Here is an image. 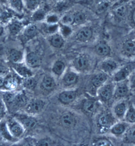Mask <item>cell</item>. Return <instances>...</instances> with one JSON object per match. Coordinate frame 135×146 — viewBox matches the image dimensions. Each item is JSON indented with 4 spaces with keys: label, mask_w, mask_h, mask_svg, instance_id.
<instances>
[{
    "label": "cell",
    "mask_w": 135,
    "mask_h": 146,
    "mask_svg": "<svg viewBox=\"0 0 135 146\" xmlns=\"http://www.w3.org/2000/svg\"><path fill=\"white\" fill-rule=\"evenodd\" d=\"M126 137L130 141L135 142V127L130 129L128 131Z\"/></svg>",
    "instance_id": "obj_38"
},
{
    "label": "cell",
    "mask_w": 135,
    "mask_h": 146,
    "mask_svg": "<svg viewBox=\"0 0 135 146\" xmlns=\"http://www.w3.org/2000/svg\"><path fill=\"white\" fill-rule=\"evenodd\" d=\"M7 0H0V1L3 2V3H5L6 1Z\"/></svg>",
    "instance_id": "obj_53"
},
{
    "label": "cell",
    "mask_w": 135,
    "mask_h": 146,
    "mask_svg": "<svg viewBox=\"0 0 135 146\" xmlns=\"http://www.w3.org/2000/svg\"><path fill=\"white\" fill-rule=\"evenodd\" d=\"M54 142L53 141L49 138L42 139L39 140L36 142V145L37 146H51L53 145Z\"/></svg>",
    "instance_id": "obj_32"
},
{
    "label": "cell",
    "mask_w": 135,
    "mask_h": 146,
    "mask_svg": "<svg viewBox=\"0 0 135 146\" xmlns=\"http://www.w3.org/2000/svg\"><path fill=\"white\" fill-rule=\"evenodd\" d=\"M129 1L130 0H118L117 3V6L124 5Z\"/></svg>",
    "instance_id": "obj_46"
},
{
    "label": "cell",
    "mask_w": 135,
    "mask_h": 146,
    "mask_svg": "<svg viewBox=\"0 0 135 146\" xmlns=\"http://www.w3.org/2000/svg\"><path fill=\"white\" fill-rule=\"evenodd\" d=\"M95 50L97 54L101 56H107L110 52V47L108 45L103 42L98 44L95 47Z\"/></svg>",
    "instance_id": "obj_14"
},
{
    "label": "cell",
    "mask_w": 135,
    "mask_h": 146,
    "mask_svg": "<svg viewBox=\"0 0 135 146\" xmlns=\"http://www.w3.org/2000/svg\"><path fill=\"white\" fill-rule=\"evenodd\" d=\"M78 93L76 91L73 90H66L59 94L58 99L61 104L68 105L72 104L76 100Z\"/></svg>",
    "instance_id": "obj_2"
},
{
    "label": "cell",
    "mask_w": 135,
    "mask_h": 146,
    "mask_svg": "<svg viewBox=\"0 0 135 146\" xmlns=\"http://www.w3.org/2000/svg\"><path fill=\"white\" fill-rule=\"evenodd\" d=\"M15 69L19 75L25 78L32 76V72L30 69L25 66L17 65L15 67Z\"/></svg>",
    "instance_id": "obj_19"
},
{
    "label": "cell",
    "mask_w": 135,
    "mask_h": 146,
    "mask_svg": "<svg viewBox=\"0 0 135 146\" xmlns=\"http://www.w3.org/2000/svg\"><path fill=\"white\" fill-rule=\"evenodd\" d=\"M18 84V80L15 78L9 77L5 80L4 86L7 88L14 89L16 88Z\"/></svg>",
    "instance_id": "obj_24"
},
{
    "label": "cell",
    "mask_w": 135,
    "mask_h": 146,
    "mask_svg": "<svg viewBox=\"0 0 135 146\" xmlns=\"http://www.w3.org/2000/svg\"><path fill=\"white\" fill-rule=\"evenodd\" d=\"M10 1L13 9L18 11H21L22 7L21 0H11Z\"/></svg>",
    "instance_id": "obj_35"
},
{
    "label": "cell",
    "mask_w": 135,
    "mask_h": 146,
    "mask_svg": "<svg viewBox=\"0 0 135 146\" xmlns=\"http://www.w3.org/2000/svg\"><path fill=\"white\" fill-rule=\"evenodd\" d=\"M60 125L67 129H72L77 123L76 116L70 111H65L61 114L59 119Z\"/></svg>",
    "instance_id": "obj_1"
},
{
    "label": "cell",
    "mask_w": 135,
    "mask_h": 146,
    "mask_svg": "<svg viewBox=\"0 0 135 146\" xmlns=\"http://www.w3.org/2000/svg\"><path fill=\"white\" fill-rule=\"evenodd\" d=\"M78 80V76L76 73L72 71L66 72L63 76V85L67 88H70L75 85Z\"/></svg>",
    "instance_id": "obj_4"
},
{
    "label": "cell",
    "mask_w": 135,
    "mask_h": 146,
    "mask_svg": "<svg viewBox=\"0 0 135 146\" xmlns=\"http://www.w3.org/2000/svg\"><path fill=\"white\" fill-rule=\"evenodd\" d=\"M8 72V69L4 66L0 65V77H3L5 76Z\"/></svg>",
    "instance_id": "obj_43"
},
{
    "label": "cell",
    "mask_w": 135,
    "mask_h": 146,
    "mask_svg": "<svg viewBox=\"0 0 135 146\" xmlns=\"http://www.w3.org/2000/svg\"><path fill=\"white\" fill-rule=\"evenodd\" d=\"M57 21V18L55 16H49V18H48V21L49 22H51V23H53V22H55L56 21Z\"/></svg>",
    "instance_id": "obj_45"
},
{
    "label": "cell",
    "mask_w": 135,
    "mask_h": 146,
    "mask_svg": "<svg viewBox=\"0 0 135 146\" xmlns=\"http://www.w3.org/2000/svg\"><path fill=\"white\" fill-rule=\"evenodd\" d=\"M1 12L0 11V16H1Z\"/></svg>",
    "instance_id": "obj_54"
},
{
    "label": "cell",
    "mask_w": 135,
    "mask_h": 146,
    "mask_svg": "<svg viewBox=\"0 0 135 146\" xmlns=\"http://www.w3.org/2000/svg\"><path fill=\"white\" fill-rule=\"evenodd\" d=\"M93 145L94 146H112L111 143L108 140L105 139H99L94 142Z\"/></svg>",
    "instance_id": "obj_33"
},
{
    "label": "cell",
    "mask_w": 135,
    "mask_h": 146,
    "mask_svg": "<svg viewBox=\"0 0 135 146\" xmlns=\"http://www.w3.org/2000/svg\"><path fill=\"white\" fill-rule=\"evenodd\" d=\"M124 130V127L122 124H117L115 125L111 129L113 133L116 134H120L122 133Z\"/></svg>",
    "instance_id": "obj_37"
},
{
    "label": "cell",
    "mask_w": 135,
    "mask_h": 146,
    "mask_svg": "<svg viewBox=\"0 0 135 146\" xmlns=\"http://www.w3.org/2000/svg\"><path fill=\"white\" fill-rule=\"evenodd\" d=\"M127 92V87L125 84L121 85L117 89V94L119 96H124L126 94Z\"/></svg>",
    "instance_id": "obj_34"
},
{
    "label": "cell",
    "mask_w": 135,
    "mask_h": 146,
    "mask_svg": "<svg viewBox=\"0 0 135 146\" xmlns=\"http://www.w3.org/2000/svg\"><path fill=\"white\" fill-rule=\"evenodd\" d=\"M56 86V83L53 78L48 76L43 78L40 84L41 89L49 92L52 91Z\"/></svg>",
    "instance_id": "obj_8"
},
{
    "label": "cell",
    "mask_w": 135,
    "mask_h": 146,
    "mask_svg": "<svg viewBox=\"0 0 135 146\" xmlns=\"http://www.w3.org/2000/svg\"><path fill=\"white\" fill-rule=\"evenodd\" d=\"M132 83L134 86H135V74H134V76L132 78Z\"/></svg>",
    "instance_id": "obj_48"
},
{
    "label": "cell",
    "mask_w": 135,
    "mask_h": 146,
    "mask_svg": "<svg viewBox=\"0 0 135 146\" xmlns=\"http://www.w3.org/2000/svg\"><path fill=\"white\" fill-rule=\"evenodd\" d=\"M107 76L105 73L100 72L93 76L91 80V84L95 88H99L106 82Z\"/></svg>",
    "instance_id": "obj_12"
},
{
    "label": "cell",
    "mask_w": 135,
    "mask_h": 146,
    "mask_svg": "<svg viewBox=\"0 0 135 146\" xmlns=\"http://www.w3.org/2000/svg\"><path fill=\"white\" fill-rule=\"evenodd\" d=\"M134 2L135 3V0H133Z\"/></svg>",
    "instance_id": "obj_55"
},
{
    "label": "cell",
    "mask_w": 135,
    "mask_h": 146,
    "mask_svg": "<svg viewBox=\"0 0 135 146\" xmlns=\"http://www.w3.org/2000/svg\"><path fill=\"white\" fill-rule=\"evenodd\" d=\"M74 23L76 24H82L85 22L86 19L85 14L82 12H78L74 15Z\"/></svg>",
    "instance_id": "obj_28"
},
{
    "label": "cell",
    "mask_w": 135,
    "mask_h": 146,
    "mask_svg": "<svg viewBox=\"0 0 135 146\" xmlns=\"http://www.w3.org/2000/svg\"><path fill=\"white\" fill-rule=\"evenodd\" d=\"M125 111V106L124 104H121L117 105L115 108L116 114L118 115H121L124 113Z\"/></svg>",
    "instance_id": "obj_40"
},
{
    "label": "cell",
    "mask_w": 135,
    "mask_h": 146,
    "mask_svg": "<svg viewBox=\"0 0 135 146\" xmlns=\"http://www.w3.org/2000/svg\"><path fill=\"white\" fill-rule=\"evenodd\" d=\"M36 27L34 25H31L27 27L25 29L24 34L27 37L33 36L36 33Z\"/></svg>",
    "instance_id": "obj_31"
},
{
    "label": "cell",
    "mask_w": 135,
    "mask_h": 146,
    "mask_svg": "<svg viewBox=\"0 0 135 146\" xmlns=\"http://www.w3.org/2000/svg\"><path fill=\"white\" fill-rule=\"evenodd\" d=\"M22 53L18 50H13L10 52V60L14 64H18L20 63L22 60Z\"/></svg>",
    "instance_id": "obj_20"
},
{
    "label": "cell",
    "mask_w": 135,
    "mask_h": 146,
    "mask_svg": "<svg viewBox=\"0 0 135 146\" xmlns=\"http://www.w3.org/2000/svg\"><path fill=\"white\" fill-rule=\"evenodd\" d=\"M3 27L0 25V34L3 33Z\"/></svg>",
    "instance_id": "obj_51"
},
{
    "label": "cell",
    "mask_w": 135,
    "mask_h": 146,
    "mask_svg": "<svg viewBox=\"0 0 135 146\" xmlns=\"http://www.w3.org/2000/svg\"><path fill=\"white\" fill-rule=\"evenodd\" d=\"M22 28L21 23L18 22H15L10 25L9 27L10 32L12 34L16 35L20 32Z\"/></svg>",
    "instance_id": "obj_27"
},
{
    "label": "cell",
    "mask_w": 135,
    "mask_h": 146,
    "mask_svg": "<svg viewBox=\"0 0 135 146\" xmlns=\"http://www.w3.org/2000/svg\"><path fill=\"white\" fill-rule=\"evenodd\" d=\"M111 120L110 116L106 114H101L97 120V123L99 126L105 127L110 125Z\"/></svg>",
    "instance_id": "obj_18"
},
{
    "label": "cell",
    "mask_w": 135,
    "mask_h": 146,
    "mask_svg": "<svg viewBox=\"0 0 135 146\" xmlns=\"http://www.w3.org/2000/svg\"><path fill=\"white\" fill-rule=\"evenodd\" d=\"M109 4L108 2H104L99 5L98 7V11L99 13H101L106 11L109 7Z\"/></svg>",
    "instance_id": "obj_41"
},
{
    "label": "cell",
    "mask_w": 135,
    "mask_h": 146,
    "mask_svg": "<svg viewBox=\"0 0 135 146\" xmlns=\"http://www.w3.org/2000/svg\"><path fill=\"white\" fill-rule=\"evenodd\" d=\"M26 61L27 65L31 68L39 67L41 64V58L35 53L28 54L26 57Z\"/></svg>",
    "instance_id": "obj_10"
},
{
    "label": "cell",
    "mask_w": 135,
    "mask_h": 146,
    "mask_svg": "<svg viewBox=\"0 0 135 146\" xmlns=\"http://www.w3.org/2000/svg\"><path fill=\"white\" fill-rule=\"evenodd\" d=\"M117 67L116 63L111 60L104 61L101 64V67L102 70L106 72H111L114 71Z\"/></svg>",
    "instance_id": "obj_15"
},
{
    "label": "cell",
    "mask_w": 135,
    "mask_h": 146,
    "mask_svg": "<svg viewBox=\"0 0 135 146\" xmlns=\"http://www.w3.org/2000/svg\"><path fill=\"white\" fill-rule=\"evenodd\" d=\"M73 65L76 70L80 71H85L89 67V61L86 57L81 56L75 59Z\"/></svg>",
    "instance_id": "obj_9"
},
{
    "label": "cell",
    "mask_w": 135,
    "mask_h": 146,
    "mask_svg": "<svg viewBox=\"0 0 135 146\" xmlns=\"http://www.w3.org/2000/svg\"><path fill=\"white\" fill-rule=\"evenodd\" d=\"M52 1H53L57 3V2H59V1H60L61 0H52Z\"/></svg>",
    "instance_id": "obj_52"
},
{
    "label": "cell",
    "mask_w": 135,
    "mask_h": 146,
    "mask_svg": "<svg viewBox=\"0 0 135 146\" xmlns=\"http://www.w3.org/2000/svg\"><path fill=\"white\" fill-rule=\"evenodd\" d=\"M45 15V13L44 11L40 10L34 13L33 15V18L36 21H40L44 19Z\"/></svg>",
    "instance_id": "obj_36"
},
{
    "label": "cell",
    "mask_w": 135,
    "mask_h": 146,
    "mask_svg": "<svg viewBox=\"0 0 135 146\" xmlns=\"http://www.w3.org/2000/svg\"><path fill=\"white\" fill-rule=\"evenodd\" d=\"M41 0H26V5L30 10H34L39 6Z\"/></svg>",
    "instance_id": "obj_29"
},
{
    "label": "cell",
    "mask_w": 135,
    "mask_h": 146,
    "mask_svg": "<svg viewBox=\"0 0 135 146\" xmlns=\"http://www.w3.org/2000/svg\"><path fill=\"white\" fill-rule=\"evenodd\" d=\"M5 125H2L1 127V131L2 133L3 134V135H5V136H8V137H11L9 136L8 135H10V133L8 132V130H7V128H6Z\"/></svg>",
    "instance_id": "obj_44"
},
{
    "label": "cell",
    "mask_w": 135,
    "mask_h": 146,
    "mask_svg": "<svg viewBox=\"0 0 135 146\" xmlns=\"http://www.w3.org/2000/svg\"><path fill=\"white\" fill-rule=\"evenodd\" d=\"M45 106V102L41 99H33L26 105V110L30 114H36L41 113Z\"/></svg>",
    "instance_id": "obj_3"
},
{
    "label": "cell",
    "mask_w": 135,
    "mask_h": 146,
    "mask_svg": "<svg viewBox=\"0 0 135 146\" xmlns=\"http://www.w3.org/2000/svg\"><path fill=\"white\" fill-rule=\"evenodd\" d=\"M61 23L65 26H69L74 23V16L72 14H68L64 15L61 18Z\"/></svg>",
    "instance_id": "obj_26"
},
{
    "label": "cell",
    "mask_w": 135,
    "mask_h": 146,
    "mask_svg": "<svg viewBox=\"0 0 135 146\" xmlns=\"http://www.w3.org/2000/svg\"><path fill=\"white\" fill-rule=\"evenodd\" d=\"M127 118L130 122L135 121V112L133 111H130L127 114Z\"/></svg>",
    "instance_id": "obj_42"
},
{
    "label": "cell",
    "mask_w": 135,
    "mask_h": 146,
    "mask_svg": "<svg viewBox=\"0 0 135 146\" xmlns=\"http://www.w3.org/2000/svg\"><path fill=\"white\" fill-rule=\"evenodd\" d=\"M9 130L12 136L19 138L23 135L24 128L20 122L11 120L9 123Z\"/></svg>",
    "instance_id": "obj_5"
},
{
    "label": "cell",
    "mask_w": 135,
    "mask_h": 146,
    "mask_svg": "<svg viewBox=\"0 0 135 146\" xmlns=\"http://www.w3.org/2000/svg\"><path fill=\"white\" fill-rule=\"evenodd\" d=\"M123 49L126 54L130 55H135V42L131 40L126 41L124 44Z\"/></svg>",
    "instance_id": "obj_17"
},
{
    "label": "cell",
    "mask_w": 135,
    "mask_h": 146,
    "mask_svg": "<svg viewBox=\"0 0 135 146\" xmlns=\"http://www.w3.org/2000/svg\"><path fill=\"white\" fill-rule=\"evenodd\" d=\"M127 11L126 6L124 5L118 6L114 10V14L119 18H123L126 16Z\"/></svg>",
    "instance_id": "obj_21"
},
{
    "label": "cell",
    "mask_w": 135,
    "mask_h": 146,
    "mask_svg": "<svg viewBox=\"0 0 135 146\" xmlns=\"http://www.w3.org/2000/svg\"><path fill=\"white\" fill-rule=\"evenodd\" d=\"M65 69V65L64 62L58 61L55 62L53 66L52 71L55 75L60 76L62 75Z\"/></svg>",
    "instance_id": "obj_16"
},
{
    "label": "cell",
    "mask_w": 135,
    "mask_h": 146,
    "mask_svg": "<svg viewBox=\"0 0 135 146\" xmlns=\"http://www.w3.org/2000/svg\"><path fill=\"white\" fill-rule=\"evenodd\" d=\"M37 84V82L32 76L25 78L23 82V85L25 88L29 90L35 88Z\"/></svg>",
    "instance_id": "obj_22"
},
{
    "label": "cell",
    "mask_w": 135,
    "mask_h": 146,
    "mask_svg": "<svg viewBox=\"0 0 135 146\" xmlns=\"http://www.w3.org/2000/svg\"><path fill=\"white\" fill-rule=\"evenodd\" d=\"M92 31L90 29L85 28L82 29L77 34V37L79 40L85 41L89 40L92 37Z\"/></svg>",
    "instance_id": "obj_13"
},
{
    "label": "cell",
    "mask_w": 135,
    "mask_h": 146,
    "mask_svg": "<svg viewBox=\"0 0 135 146\" xmlns=\"http://www.w3.org/2000/svg\"><path fill=\"white\" fill-rule=\"evenodd\" d=\"M97 108L96 101L93 99H87L83 102L82 109L86 113L92 114L94 113Z\"/></svg>",
    "instance_id": "obj_11"
},
{
    "label": "cell",
    "mask_w": 135,
    "mask_h": 146,
    "mask_svg": "<svg viewBox=\"0 0 135 146\" xmlns=\"http://www.w3.org/2000/svg\"><path fill=\"white\" fill-rule=\"evenodd\" d=\"M14 102L18 106H24L27 104L28 98L24 94H18L15 96Z\"/></svg>",
    "instance_id": "obj_23"
},
{
    "label": "cell",
    "mask_w": 135,
    "mask_h": 146,
    "mask_svg": "<svg viewBox=\"0 0 135 146\" xmlns=\"http://www.w3.org/2000/svg\"><path fill=\"white\" fill-rule=\"evenodd\" d=\"M52 45L56 48H60L64 43V40L61 36L56 34L52 37L51 40Z\"/></svg>",
    "instance_id": "obj_25"
},
{
    "label": "cell",
    "mask_w": 135,
    "mask_h": 146,
    "mask_svg": "<svg viewBox=\"0 0 135 146\" xmlns=\"http://www.w3.org/2000/svg\"><path fill=\"white\" fill-rule=\"evenodd\" d=\"M4 111L3 108H2L1 106L0 105V117H1L3 114Z\"/></svg>",
    "instance_id": "obj_49"
},
{
    "label": "cell",
    "mask_w": 135,
    "mask_h": 146,
    "mask_svg": "<svg viewBox=\"0 0 135 146\" xmlns=\"http://www.w3.org/2000/svg\"><path fill=\"white\" fill-rule=\"evenodd\" d=\"M97 94L98 96L102 100H109L112 96V87L110 85L103 84L98 89Z\"/></svg>",
    "instance_id": "obj_7"
},
{
    "label": "cell",
    "mask_w": 135,
    "mask_h": 146,
    "mask_svg": "<svg viewBox=\"0 0 135 146\" xmlns=\"http://www.w3.org/2000/svg\"><path fill=\"white\" fill-rule=\"evenodd\" d=\"M132 18L134 23L135 24V10L134 11L133 13Z\"/></svg>",
    "instance_id": "obj_50"
},
{
    "label": "cell",
    "mask_w": 135,
    "mask_h": 146,
    "mask_svg": "<svg viewBox=\"0 0 135 146\" xmlns=\"http://www.w3.org/2000/svg\"><path fill=\"white\" fill-rule=\"evenodd\" d=\"M19 121L24 129L27 130H32L35 128L38 124L37 121L31 116H20Z\"/></svg>",
    "instance_id": "obj_6"
},
{
    "label": "cell",
    "mask_w": 135,
    "mask_h": 146,
    "mask_svg": "<svg viewBox=\"0 0 135 146\" xmlns=\"http://www.w3.org/2000/svg\"><path fill=\"white\" fill-rule=\"evenodd\" d=\"M128 70L126 69H122L116 74L114 79L116 81H119L125 79L128 74Z\"/></svg>",
    "instance_id": "obj_30"
},
{
    "label": "cell",
    "mask_w": 135,
    "mask_h": 146,
    "mask_svg": "<svg viewBox=\"0 0 135 146\" xmlns=\"http://www.w3.org/2000/svg\"><path fill=\"white\" fill-rule=\"evenodd\" d=\"M15 98V95H14V94L10 92L6 93L3 96L4 100L9 104L14 102Z\"/></svg>",
    "instance_id": "obj_39"
},
{
    "label": "cell",
    "mask_w": 135,
    "mask_h": 146,
    "mask_svg": "<svg viewBox=\"0 0 135 146\" xmlns=\"http://www.w3.org/2000/svg\"><path fill=\"white\" fill-rule=\"evenodd\" d=\"M5 80L3 77H0V87L4 86Z\"/></svg>",
    "instance_id": "obj_47"
}]
</instances>
